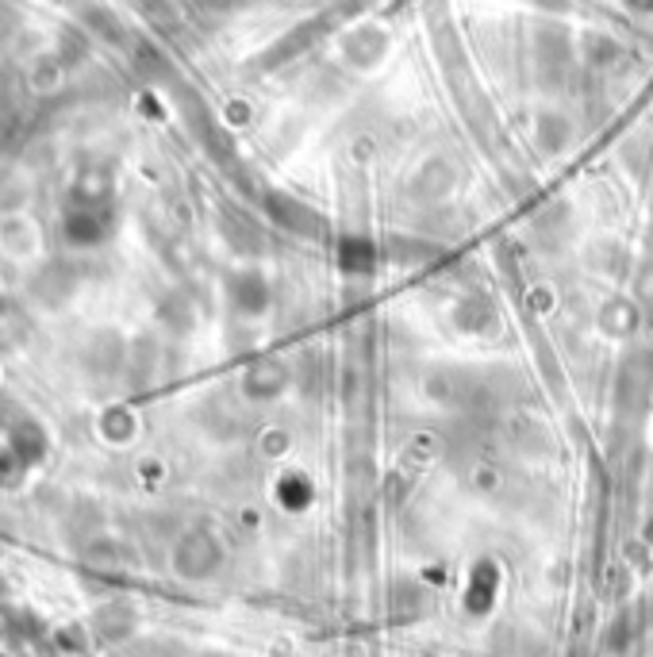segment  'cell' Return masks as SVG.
Wrapping results in <instances>:
<instances>
[{"label": "cell", "instance_id": "6da1fadb", "mask_svg": "<svg viewBox=\"0 0 653 657\" xmlns=\"http://www.w3.org/2000/svg\"><path fill=\"white\" fill-rule=\"evenodd\" d=\"M653 400V354L642 346L627 350L615 374V415L638 419Z\"/></svg>", "mask_w": 653, "mask_h": 657}, {"label": "cell", "instance_id": "7a4b0ae2", "mask_svg": "<svg viewBox=\"0 0 653 657\" xmlns=\"http://www.w3.org/2000/svg\"><path fill=\"white\" fill-rule=\"evenodd\" d=\"M449 324L466 339H492V334H500V308L484 292H466L449 308Z\"/></svg>", "mask_w": 653, "mask_h": 657}, {"label": "cell", "instance_id": "3957f363", "mask_svg": "<svg viewBox=\"0 0 653 657\" xmlns=\"http://www.w3.org/2000/svg\"><path fill=\"white\" fill-rule=\"evenodd\" d=\"M227 301H231V308L246 319L266 316V312L273 308L270 277L261 273V269H238V273H231V281H227Z\"/></svg>", "mask_w": 653, "mask_h": 657}, {"label": "cell", "instance_id": "277c9868", "mask_svg": "<svg viewBox=\"0 0 653 657\" xmlns=\"http://www.w3.org/2000/svg\"><path fill=\"white\" fill-rule=\"evenodd\" d=\"M288 381H293V374H288L285 362H278V357H258V362L246 365L243 397L254 400V404H270V400L285 397Z\"/></svg>", "mask_w": 653, "mask_h": 657}, {"label": "cell", "instance_id": "5b68a950", "mask_svg": "<svg viewBox=\"0 0 653 657\" xmlns=\"http://www.w3.org/2000/svg\"><path fill=\"white\" fill-rule=\"evenodd\" d=\"M338 54H343L346 65H354V70H373V65H381L384 54H389V35L373 24L350 27V32L338 39Z\"/></svg>", "mask_w": 653, "mask_h": 657}, {"label": "cell", "instance_id": "8992f818", "mask_svg": "<svg viewBox=\"0 0 653 657\" xmlns=\"http://www.w3.org/2000/svg\"><path fill=\"white\" fill-rule=\"evenodd\" d=\"M457 188V170L446 158H431L408 178V196L419 204H442Z\"/></svg>", "mask_w": 653, "mask_h": 657}, {"label": "cell", "instance_id": "52a82bcc", "mask_svg": "<svg viewBox=\"0 0 653 657\" xmlns=\"http://www.w3.org/2000/svg\"><path fill=\"white\" fill-rule=\"evenodd\" d=\"M642 327V304L634 296H612L600 304L596 312V331L604 339H630Z\"/></svg>", "mask_w": 653, "mask_h": 657}, {"label": "cell", "instance_id": "ba28073f", "mask_svg": "<svg viewBox=\"0 0 653 657\" xmlns=\"http://www.w3.org/2000/svg\"><path fill=\"white\" fill-rule=\"evenodd\" d=\"M534 143H539L542 155H565L572 146V123L565 112H554V108H542L534 115Z\"/></svg>", "mask_w": 653, "mask_h": 657}, {"label": "cell", "instance_id": "9c48e42d", "mask_svg": "<svg viewBox=\"0 0 653 657\" xmlns=\"http://www.w3.org/2000/svg\"><path fill=\"white\" fill-rule=\"evenodd\" d=\"M270 211L281 228L293 231V235H323V219L308 208V204L293 200V196H270Z\"/></svg>", "mask_w": 653, "mask_h": 657}, {"label": "cell", "instance_id": "30bf717a", "mask_svg": "<svg viewBox=\"0 0 653 657\" xmlns=\"http://www.w3.org/2000/svg\"><path fill=\"white\" fill-rule=\"evenodd\" d=\"M584 261H588V269L600 277H623L630 266H634V258H630V251L619 243V239H592L584 251Z\"/></svg>", "mask_w": 653, "mask_h": 657}, {"label": "cell", "instance_id": "8fae6325", "mask_svg": "<svg viewBox=\"0 0 653 657\" xmlns=\"http://www.w3.org/2000/svg\"><path fill=\"white\" fill-rule=\"evenodd\" d=\"M373 261H377L373 243H366V239H343V243H338V266H343L346 273H369Z\"/></svg>", "mask_w": 653, "mask_h": 657}, {"label": "cell", "instance_id": "7c38bea8", "mask_svg": "<svg viewBox=\"0 0 653 657\" xmlns=\"http://www.w3.org/2000/svg\"><path fill=\"white\" fill-rule=\"evenodd\" d=\"M634 301L638 304H653V266H642L634 277Z\"/></svg>", "mask_w": 653, "mask_h": 657}]
</instances>
